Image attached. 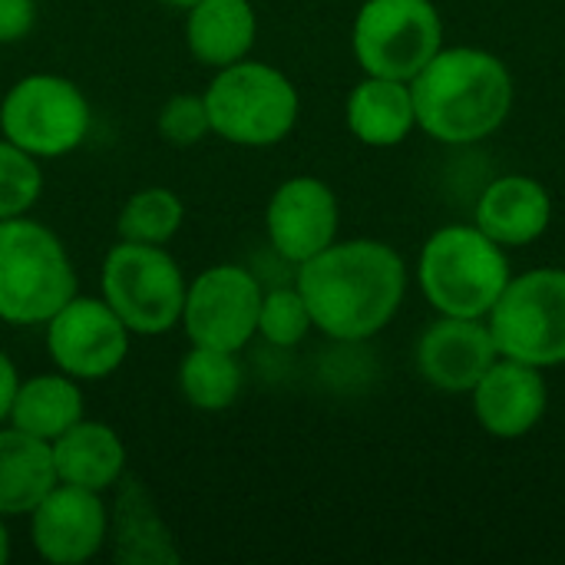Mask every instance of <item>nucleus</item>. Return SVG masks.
I'll list each match as a JSON object with an SVG mask.
<instances>
[{"label":"nucleus","mask_w":565,"mask_h":565,"mask_svg":"<svg viewBox=\"0 0 565 565\" xmlns=\"http://www.w3.org/2000/svg\"><path fill=\"white\" fill-rule=\"evenodd\" d=\"M295 285L324 338L358 344L394 321L407 291V265L387 242L348 238L298 265Z\"/></svg>","instance_id":"1"},{"label":"nucleus","mask_w":565,"mask_h":565,"mask_svg":"<svg viewBox=\"0 0 565 565\" xmlns=\"http://www.w3.org/2000/svg\"><path fill=\"white\" fill-rule=\"evenodd\" d=\"M417 126L447 146L493 136L516 99L507 63L480 46H450L411 79Z\"/></svg>","instance_id":"2"},{"label":"nucleus","mask_w":565,"mask_h":565,"mask_svg":"<svg viewBox=\"0 0 565 565\" xmlns=\"http://www.w3.org/2000/svg\"><path fill=\"white\" fill-rule=\"evenodd\" d=\"M79 278L63 238L30 215L0 222V321L43 328L73 295Z\"/></svg>","instance_id":"3"},{"label":"nucleus","mask_w":565,"mask_h":565,"mask_svg":"<svg viewBox=\"0 0 565 565\" xmlns=\"http://www.w3.org/2000/svg\"><path fill=\"white\" fill-rule=\"evenodd\" d=\"M510 278L507 248L477 225L437 228L417 262L424 298L450 318H487Z\"/></svg>","instance_id":"4"},{"label":"nucleus","mask_w":565,"mask_h":565,"mask_svg":"<svg viewBox=\"0 0 565 565\" xmlns=\"http://www.w3.org/2000/svg\"><path fill=\"white\" fill-rule=\"evenodd\" d=\"M202 96L212 136L245 149L278 146L301 113L295 83L278 66L248 56L215 70Z\"/></svg>","instance_id":"5"},{"label":"nucleus","mask_w":565,"mask_h":565,"mask_svg":"<svg viewBox=\"0 0 565 565\" xmlns=\"http://www.w3.org/2000/svg\"><path fill=\"white\" fill-rule=\"evenodd\" d=\"M185 275L166 245L119 238L99 268V291L132 338H159L179 328Z\"/></svg>","instance_id":"6"},{"label":"nucleus","mask_w":565,"mask_h":565,"mask_svg":"<svg viewBox=\"0 0 565 565\" xmlns=\"http://www.w3.org/2000/svg\"><path fill=\"white\" fill-rule=\"evenodd\" d=\"M93 126L86 93L60 73H26L0 99V136L33 159L76 152Z\"/></svg>","instance_id":"7"},{"label":"nucleus","mask_w":565,"mask_h":565,"mask_svg":"<svg viewBox=\"0 0 565 565\" xmlns=\"http://www.w3.org/2000/svg\"><path fill=\"white\" fill-rule=\"evenodd\" d=\"M500 358L540 371L565 364V268H533L513 275L487 315Z\"/></svg>","instance_id":"8"},{"label":"nucleus","mask_w":565,"mask_h":565,"mask_svg":"<svg viewBox=\"0 0 565 565\" xmlns=\"http://www.w3.org/2000/svg\"><path fill=\"white\" fill-rule=\"evenodd\" d=\"M351 46L367 76L411 83L444 46L440 10L434 0H364Z\"/></svg>","instance_id":"9"},{"label":"nucleus","mask_w":565,"mask_h":565,"mask_svg":"<svg viewBox=\"0 0 565 565\" xmlns=\"http://www.w3.org/2000/svg\"><path fill=\"white\" fill-rule=\"evenodd\" d=\"M262 285L242 265H212L185 285L182 331L189 344L238 354L258 334Z\"/></svg>","instance_id":"10"},{"label":"nucleus","mask_w":565,"mask_h":565,"mask_svg":"<svg viewBox=\"0 0 565 565\" xmlns=\"http://www.w3.org/2000/svg\"><path fill=\"white\" fill-rule=\"evenodd\" d=\"M46 354L56 371L83 381H103L116 374L129 354V328L106 305V298L73 295L46 324Z\"/></svg>","instance_id":"11"},{"label":"nucleus","mask_w":565,"mask_h":565,"mask_svg":"<svg viewBox=\"0 0 565 565\" xmlns=\"http://www.w3.org/2000/svg\"><path fill=\"white\" fill-rule=\"evenodd\" d=\"M30 543L50 565H83L109 543V507L103 493L56 483L30 510Z\"/></svg>","instance_id":"12"},{"label":"nucleus","mask_w":565,"mask_h":565,"mask_svg":"<svg viewBox=\"0 0 565 565\" xmlns=\"http://www.w3.org/2000/svg\"><path fill=\"white\" fill-rule=\"evenodd\" d=\"M338 195L318 175H291L285 179L265 209V232L271 248L291 262L305 265L331 242H338Z\"/></svg>","instance_id":"13"},{"label":"nucleus","mask_w":565,"mask_h":565,"mask_svg":"<svg viewBox=\"0 0 565 565\" xmlns=\"http://www.w3.org/2000/svg\"><path fill=\"white\" fill-rule=\"evenodd\" d=\"M497 358L500 351L487 318L440 315L417 341L420 377L447 394H470Z\"/></svg>","instance_id":"14"},{"label":"nucleus","mask_w":565,"mask_h":565,"mask_svg":"<svg viewBox=\"0 0 565 565\" xmlns=\"http://www.w3.org/2000/svg\"><path fill=\"white\" fill-rule=\"evenodd\" d=\"M480 427L497 440L526 437L546 414L550 391L543 371L513 358H497L470 391Z\"/></svg>","instance_id":"15"},{"label":"nucleus","mask_w":565,"mask_h":565,"mask_svg":"<svg viewBox=\"0 0 565 565\" xmlns=\"http://www.w3.org/2000/svg\"><path fill=\"white\" fill-rule=\"evenodd\" d=\"M109 550L119 565L182 563L175 536L159 516L152 493L132 477L116 483V500L109 507Z\"/></svg>","instance_id":"16"},{"label":"nucleus","mask_w":565,"mask_h":565,"mask_svg":"<svg viewBox=\"0 0 565 565\" xmlns=\"http://www.w3.org/2000/svg\"><path fill=\"white\" fill-rule=\"evenodd\" d=\"M553 218V199L546 185L533 175H500L493 179L473 212V225L487 232L503 248H520L536 242Z\"/></svg>","instance_id":"17"},{"label":"nucleus","mask_w":565,"mask_h":565,"mask_svg":"<svg viewBox=\"0 0 565 565\" xmlns=\"http://www.w3.org/2000/svg\"><path fill=\"white\" fill-rule=\"evenodd\" d=\"M50 450L56 483L83 487L106 497L126 477V444L103 420H76L50 444Z\"/></svg>","instance_id":"18"},{"label":"nucleus","mask_w":565,"mask_h":565,"mask_svg":"<svg viewBox=\"0 0 565 565\" xmlns=\"http://www.w3.org/2000/svg\"><path fill=\"white\" fill-rule=\"evenodd\" d=\"M255 36L258 17L252 0H199L185 10V46L209 70L245 60Z\"/></svg>","instance_id":"19"},{"label":"nucleus","mask_w":565,"mask_h":565,"mask_svg":"<svg viewBox=\"0 0 565 565\" xmlns=\"http://www.w3.org/2000/svg\"><path fill=\"white\" fill-rule=\"evenodd\" d=\"M344 119H348V129L364 146H374V149L401 146L417 129L411 83L364 73V79L348 93Z\"/></svg>","instance_id":"20"},{"label":"nucleus","mask_w":565,"mask_h":565,"mask_svg":"<svg viewBox=\"0 0 565 565\" xmlns=\"http://www.w3.org/2000/svg\"><path fill=\"white\" fill-rule=\"evenodd\" d=\"M56 487L53 450L13 424H0V516L17 520Z\"/></svg>","instance_id":"21"},{"label":"nucleus","mask_w":565,"mask_h":565,"mask_svg":"<svg viewBox=\"0 0 565 565\" xmlns=\"http://www.w3.org/2000/svg\"><path fill=\"white\" fill-rule=\"evenodd\" d=\"M83 417H86V397L79 381L63 371H50V374H33L26 381L20 377L7 424H13L17 430L36 440L53 444Z\"/></svg>","instance_id":"22"},{"label":"nucleus","mask_w":565,"mask_h":565,"mask_svg":"<svg viewBox=\"0 0 565 565\" xmlns=\"http://www.w3.org/2000/svg\"><path fill=\"white\" fill-rule=\"evenodd\" d=\"M242 384H245V371L238 364V354L232 351L192 344L179 364V391L202 414L228 411L238 401Z\"/></svg>","instance_id":"23"},{"label":"nucleus","mask_w":565,"mask_h":565,"mask_svg":"<svg viewBox=\"0 0 565 565\" xmlns=\"http://www.w3.org/2000/svg\"><path fill=\"white\" fill-rule=\"evenodd\" d=\"M185 222L182 199L166 185H146L126 199L116 218V232L126 242L142 245H169Z\"/></svg>","instance_id":"24"},{"label":"nucleus","mask_w":565,"mask_h":565,"mask_svg":"<svg viewBox=\"0 0 565 565\" xmlns=\"http://www.w3.org/2000/svg\"><path fill=\"white\" fill-rule=\"evenodd\" d=\"M43 195V169L40 159L13 146L0 136V222L30 215V209Z\"/></svg>","instance_id":"25"},{"label":"nucleus","mask_w":565,"mask_h":565,"mask_svg":"<svg viewBox=\"0 0 565 565\" xmlns=\"http://www.w3.org/2000/svg\"><path fill=\"white\" fill-rule=\"evenodd\" d=\"M311 328H315V321H311V311H308L298 285L271 288L262 295L258 338H265L271 348H298L311 334Z\"/></svg>","instance_id":"26"},{"label":"nucleus","mask_w":565,"mask_h":565,"mask_svg":"<svg viewBox=\"0 0 565 565\" xmlns=\"http://www.w3.org/2000/svg\"><path fill=\"white\" fill-rule=\"evenodd\" d=\"M156 129L175 149L199 146L212 132L205 96L202 93H175V96H169L156 113Z\"/></svg>","instance_id":"27"},{"label":"nucleus","mask_w":565,"mask_h":565,"mask_svg":"<svg viewBox=\"0 0 565 565\" xmlns=\"http://www.w3.org/2000/svg\"><path fill=\"white\" fill-rule=\"evenodd\" d=\"M36 23V3L33 0H0V43L23 40Z\"/></svg>","instance_id":"28"},{"label":"nucleus","mask_w":565,"mask_h":565,"mask_svg":"<svg viewBox=\"0 0 565 565\" xmlns=\"http://www.w3.org/2000/svg\"><path fill=\"white\" fill-rule=\"evenodd\" d=\"M17 387H20V371L10 361V354L0 348V424L10 420V407H13Z\"/></svg>","instance_id":"29"},{"label":"nucleus","mask_w":565,"mask_h":565,"mask_svg":"<svg viewBox=\"0 0 565 565\" xmlns=\"http://www.w3.org/2000/svg\"><path fill=\"white\" fill-rule=\"evenodd\" d=\"M10 530H7V520L0 516V565H7L10 563Z\"/></svg>","instance_id":"30"},{"label":"nucleus","mask_w":565,"mask_h":565,"mask_svg":"<svg viewBox=\"0 0 565 565\" xmlns=\"http://www.w3.org/2000/svg\"><path fill=\"white\" fill-rule=\"evenodd\" d=\"M162 3H169V7H175V10H189V7L199 3V0H162Z\"/></svg>","instance_id":"31"}]
</instances>
